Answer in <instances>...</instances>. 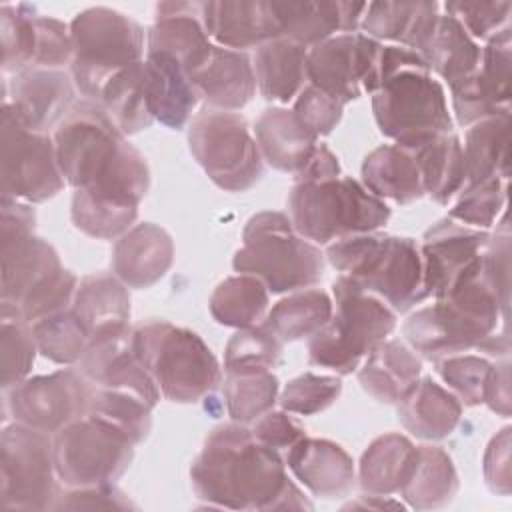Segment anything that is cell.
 <instances>
[{"mask_svg":"<svg viewBox=\"0 0 512 512\" xmlns=\"http://www.w3.org/2000/svg\"><path fill=\"white\" fill-rule=\"evenodd\" d=\"M190 484L208 508L312 510L288 476L284 456L258 442L246 424L212 428L190 466Z\"/></svg>","mask_w":512,"mask_h":512,"instance_id":"obj_1","label":"cell"},{"mask_svg":"<svg viewBox=\"0 0 512 512\" xmlns=\"http://www.w3.org/2000/svg\"><path fill=\"white\" fill-rule=\"evenodd\" d=\"M52 138L60 172L74 190H88L136 206L148 194L150 168L146 158L96 102L80 98Z\"/></svg>","mask_w":512,"mask_h":512,"instance_id":"obj_2","label":"cell"},{"mask_svg":"<svg viewBox=\"0 0 512 512\" xmlns=\"http://www.w3.org/2000/svg\"><path fill=\"white\" fill-rule=\"evenodd\" d=\"M370 94L378 130L406 150L454 132L442 82L410 48L380 46Z\"/></svg>","mask_w":512,"mask_h":512,"instance_id":"obj_3","label":"cell"},{"mask_svg":"<svg viewBox=\"0 0 512 512\" xmlns=\"http://www.w3.org/2000/svg\"><path fill=\"white\" fill-rule=\"evenodd\" d=\"M328 262L362 290L374 294L396 314L426 300L422 254L416 240L364 232L328 244Z\"/></svg>","mask_w":512,"mask_h":512,"instance_id":"obj_4","label":"cell"},{"mask_svg":"<svg viewBox=\"0 0 512 512\" xmlns=\"http://www.w3.org/2000/svg\"><path fill=\"white\" fill-rule=\"evenodd\" d=\"M132 350L170 402H198L222 382L218 358L202 336L168 320L132 326Z\"/></svg>","mask_w":512,"mask_h":512,"instance_id":"obj_5","label":"cell"},{"mask_svg":"<svg viewBox=\"0 0 512 512\" xmlns=\"http://www.w3.org/2000/svg\"><path fill=\"white\" fill-rule=\"evenodd\" d=\"M70 76L78 94L98 102L104 90L146 58V32L128 14L92 6L70 22Z\"/></svg>","mask_w":512,"mask_h":512,"instance_id":"obj_6","label":"cell"},{"mask_svg":"<svg viewBox=\"0 0 512 512\" xmlns=\"http://www.w3.org/2000/svg\"><path fill=\"white\" fill-rule=\"evenodd\" d=\"M232 266L260 278L272 294H290L322 280L324 254L294 230L288 214L264 210L246 222Z\"/></svg>","mask_w":512,"mask_h":512,"instance_id":"obj_7","label":"cell"},{"mask_svg":"<svg viewBox=\"0 0 512 512\" xmlns=\"http://www.w3.org/2000/svg\"><path fill=\"white\" fill-rule=\"evenodd\" d=\"M390 214L384 200L344 174L294 182L288 194V216L294 230L316 246L376 232L390 220Z\"/></svg>","mask_w":512,"mask_h":512,"instance_id":"obj_8","label":"cell"},{"mask_svg":"<svg viewBox=\"0 0 512 512\" xmlns=\"http://www.w3.org/2000/svg\"><path fill=\"white\" fill-rule=\"evenodd\" d=\"M332 302L330 320L308 338V360L312 366L346 376L394 332L396 312L342 274L332 284Z\"/></svg>","mask_w":512,"mask_h":512,"instance_id":"obj_9","label":"cell"},{"mask_svg":"<svg viewBox=\"0 0 512 512\" xmlns=\"http://www.w3.org/2000/svg\"><path fill=\"white\" fill-rule=\"evenodd\" d=\"M0 452V510H54L62 482L54 464L52 436L18 422L4 424Z\"/></svg>","mask_w":512,"mask_h":512,"instance_id":"obj_10","label":"cell"},{"mask_svg":"<svg viewBox=\"0 0 512 512\" xmlns=\"http://www.w3.org/2000/svg\"><path fill=\"white\" fill-rule=\"evenodd\" d=\"M188 148L208 178L226 192H246L264 174L256 138L238 112H198L188 126Z\"/></svg>","mask_w":512,"mask_h":512,"instance_id":"obj_11","label":"cell"},{"mask_svg":"<svg viewBox=\"0 0 512 512\" xmlns=\"http://www.w3.org/2000/svg\"><path fill=\"white\" fill-rule=\"evenodd\" d=\"M52 440L56 472L66 488L114 484L134 458V444L90 414L64 426Z\"/></svg>","mask_w":512,"mask_h":512,"instance_id":"obj_12","label":"cell"},{"mask_svg":"<svg viewBox=\"0 0 512 512\" xmlns=\"http://www.w3.org/2000/svg\"><path fill=\"white\" fill-rule=\"evenodd\" d=\"M0 164L2 198L40 204L62 192L66 184L54 138L24 128L6 108L0 126Z\"/></svg>","mask_w":512,"mask_h":512,"instance_id":"obj_13","label":"cell"},{"mask_svg":"<svg viewBox=\"0 0 512 512\" xmlns=\"http://www.w3.org/2000/svg\"><path fill=\"white\" fill-rule=\"evenodd\" d=\"M2 392L4 416L10 414L12 422L54 436L86 414L92 384L76 368H64L52 374L28 376Z\"/></svg>","mask_w":512,"mask_h":512,"instance_id":"obj_14","label":"cell"},{"mask_svg":"<svg viewBox=\"0 0 512 512\" xmlns=\"http://www.w3.org/2000/svg\"><path fill=\"white\" fill-rule=\"evenodd\" d=\"M382 42L358 32L336 34L312 48L306 56L308 82L342 104L372 92L376 60Z\"/></svg>","mask_w":512,"mask_h":512,"instance_id":"obj_15","label":"cell"},{"mask_svg":"<svg viewBox=\"0 0 512 512\" xmlns=\"http://www.w3.org/2000/svg\"><path fill=\"white\" fill-rule=\"evenodd\" d=\"M76 92L70 72L28 68L12 80H4L2 108L24 128L50 134L78 102Z\"/></svg>","mask_w":512,"mask_h":512,"instance_id":"obj_16","label":"cell"},{"mask_svg":"<svg viewBox=\"0 0 512 512\" xmlns=\"http://www.w3.org/2000/svg\"><path fill=\"white\" fill-rule=\"evenodd\" d=\"M496 330L446 300H434L416 310L402 326L406 344L432 362L462 352H480Z\"/></svg>","mask_w":512,"mask_h":512,"instance_id":"obj_17","label":"cell"},{"mask_svg":"<svg viewBox=\"0 0 512 512\" xmlns=\"http://www.w3.org/2000/svg\"><path fill=\"white\" fill-rule=\"evenodd\" d=\"M488 240L490 230L470 228L450 216L432 224L420 244L426 296L442 298L454 280L484 254Z\"/></svg>","mask_w":512,"mask_h":512,"instance_id":"obj_18","label":"cell"},{"mask_svg":"<svg viewBox=\"0 0 512 512\" xmlns=\"http://www.w3.org/2000/svg\"><path fill=\"white\" fill-rule=\"evenodd\" d=\"M74 368L94 388L136 396L152 408L160 400L158 386L132 350V326L120 334L90 342Z\"/></svg>","mask_w":512,"mask_h":512,"instance_id":"obj_19","label":"cell"},{"mask_svg":"<svg viewBox=\"0 0 512 512\" xmlns=\"http://www.w3.org/2000/svg\"><path fill=\"white\" fill-rule=\"evenodd\" d=\"M368 2H312V0H272L270 8L280 28V36L304 48H312L336 34L360 30Z\"/></svg>","mask_w":512,"mask_h":512,"instance_id":"obj_20","label":"cell"},{"mask_svg":"<svg viewBox=\"0 0 512 512\" xmlns=\"http://www.w3.org/2000/svg\"><path fill=\"white\" fill-rule=\"evenodd\" d=\"M188 78L198 98L212 110H242L256 94L252 58L218 44H212L202 62L188 72Z\"/></svg>","mask_w":512,"mask_h":512,"instance_id":"obj_21","label":"cell"},{"mask_svg":"<svg viewBox=\"0 0 512 512\" xmlns=\"http://www.w3.org/2000/svg\"><path fill=\"white\" fill-rule=\"evenodd\" d=\"M284 462L292 476L318 498H346L356 486L352 456L332 440L304 436L286 452Z\"/></svg>","mask_w":512,"mask_h":512,"instance_id":"obj_22","label":"cell"},{"mask_svg":"<svg viewBox=\"0 0 512 512\" xmlns=\"http://www.w3.org/2000/svg\"><path fill=\"white\" fill-rule=\"evenodd\" d=\"M172 262L174 240L154 222L134 224L112 248V274L134 290H144L160 282Z\"/></svg>","mask_w":512,"mask_h":512,"instance_id":"obj_23","label":"cell"},{"mask_svg":"<svg viewBox=\"0 0 512 512\" xmlns=\"http://www.w3.org/2000/svg\"><path fill=\"white\" fill-rule=\"evenodd\" d=\"M212 42L202 24V2H160L146 30V52L166 54L182 64L186 74L202 62Z\"/></svg>","mask_w":512,"mask_h":512,"instance_id":"obj_24","label":"cell"},{"mask_svg":"<svg viewBox=\"0 0 512 512\" xmlns=\"http://www.w3.org/2000/svg\"><path fill=\"white\" fill-rule=\"evenodd\" d=\"M202 24L218 46L238 52L260 48L280 36L270 2L264 0L202 2Z\"/></svg>","mask_w":512,"mask_h":512,"instance_id":"obj_25","label":"cell"},{"mask_svg":"<svg viewBox=\"0 0 512 512\" xmlns=\"http://www.w3.org/2000/svg\"><path fill=\"white\" fill-rule=\"evenodd\" d=\"M0 302L20 306V302L64 266L56 248L44 238L30 234L0 242Z\"/></svg>","mask_w":512,"mask_h":512,"instance_id":"obj_26","label":"cell"},{"mask_svg":"<svg viewBox=\"0 0 512 512\" xmlns=\"http://www.w3.org/2000/svg\"><path fill=\"white\" fill-rule=\"evenodd\" d=\"M440 16L438 2H368L360 32L410 48L422 56Z\"/></svg>","mask_w":512,"mask_h":512,"instance_id":"obj_27","label":"cell"},{"mask_svg":"<svg viewBox=\"0 0 512 512\" xmlns=\"http://www.w3.org/2000/svg\"><path fill=\"white\" fill-rule=\"evenodd\" d=\"M144 90L154 120L170 130L184 128L200 100L182 64L160 52H146Z\"/></svg>","mask_w":512,"mask_h":512,"instance_id":"obj_28","label":"cell"},{"mask_svg":"<svg viewBox=\"0 0 512 512\" xmlns=\"http://www.w3.org/2000/svg\"><path fill=\"white\" fill-rule=\"evenodd\" d=\"M254 138L262 160L274 170L298 174L314 154L318 138L310 134L292 108L270 106L254 122Z\"/></svg>","mask_w":512,"mask_h":512,"instance_id":"obj_29","label":"cell"},{"mask_svg":"<svg viewBox=\"0 0 512 512\" xmlns=\"http://www.w3.org/2000/svg\"><path fill=\"white\" fill-rule=\"evenodd\" d=\"M400 424L420 440L448 438L462 418L460 400L430 376L418 378L396 402Z\"/></svg>","mask_w":512,"mask_h":512,"instance_id":"obj_30","label":"cell"},{"mask_svg":"<svg viewBox=\"0 0 512 512\" xmlns=\"http://www.w3.org/2000/svg\"><path fill=\"white\" fill-rule=\"evenodd\" d=\"M74 314L90 334V342L130 328V294L112 272H92L78 282Z\"/></svg>","mask_w":512,"mask_h":512,"instance_id":"obj_31","label":"cell"},{"mask_svg":"<svg viewBox=\"0 0 512 512\" xmlns=\"http://www.w3.org/2000/svg\"><path fill=\"white\" fill-rule=\"evenodd\" d=\"M358 382L380 404H396L422 374V358L402 340H382L358 366Z\"/></svg>","mask_w":512,"mask_h":512,"instance_id":"obj_32","label":"cell"},{"mask_svg":"<svg viewBox=\"0 0 512 512\" xmlns=\"http://www.w3.org/2000/svg\"><path fill=\"white\" fill-rule=\"evenodd\" d=\"M306 56L308 48L282 36L256 48L252 66L262 98L278 104L294 100L308 84Z\"/></svg>","mask_w":512,"mask_h":512,"instance_id":"obj_33","label":"cell"},{"mask_svg":"<svg viewBox=\"0 0 512 512\" xmlns=\"http://www.w3.org/2000/svg\"><path fill=\"white\" fill-rule=\"evenodd\" d=\"M416 452L418 446L402 434L388 432L374 438L360 456L358 486L368 494H400L414 468Z\"/></svg>","mask_w":512,"mask_h":512,"instance_id":"obj_34","label":"cell"},{"mask_svg":"<svg viewBox=\"0 0 512 512\" xmlns=\"http://www.w3.org/2000/svg\"><path fill=\"white\" fill-rule=\"evenodd\" d=\"M362 184L380 200L412 204L424 196L414 156L398 144H382L362 162Z\"/></svg>","mask_w":512,"mask_h":512,"instance_id":"obj_35","label":"cell"},{"mask_svg":"<svg viewBox=\"0 0 512 512\" xmlns=\"http://www.w3.org/2000/svg\"><path fill=\"white\" fill-rule=\"evenodd\" d=\"M458 488L460 480L450 454L442 446L422 444L400 496L414 510H438L454 500Z\"/></svg>","mask_w":512,"mask_h":512,"instance_id":"obj_36","label":"cell"},{"mask_svg":"<svg viewBox=\"0 0 512 512\" xmlns=\"http://www.w3.org/2000/svg\"><path fill=\"white\" fill-rule=\"evenodd\" d=\"M466 184L510 176V112L468 126L464 144Z\"/></svg>","mask_w":512,"mask_h":512,"instance_id":"obj_37","label":"cell"},{"mask_svg":"<svg viewBox=\"0 0 512 512\" xmlns=\"http://www.w3.org/2000/svg\"><path fill=\"white\" fill-rule=\"evenodd\" d=\"M480 54V44L464 30V26L452 14L440 12L422 58L432 74L442 78L448 88H454L476 72Z\"/></svg>","mask_w":512,"mask_h":512,"instance_id":"obj_38","label":"cell"},{"mask_svg":"<svg viewBox=\"0 0 512 512\" xmlns=\"http://www.w3.org/2000/svg\"><path fill=\"white\" fill-rule=\"evenodd\" d=\"M408 152L420 168L424 196L444 206L460 194L466 184V168L462 142L456 132L436 136Z\"/></svg>","mask_w":512,"mask_h":512,"instance_id":"obj_39","label":"cell"},{"mask_svg":"<svg viewBox=\"0 0 512 512\" xmlns=\"http://www.w3.org/2000/svg\"><path fill=\"white\" fill-rule=\"evenodd\" d=\"M332 296L322 288H304L280 298L264 316V324L286 342L312 338L332 316Z\"/></svg>","mask_w":512,"mask_h":512,"instance_id":"obj_40","label":"cell"},{"mask_svg":"<svg viewBox=\"0 0 512 512\" xmlns=\"http://www.w3.org/2000/svg\"><path fill=\"white\" fill-rule=\"evenodd\" d=\"M270 290L266 284L250 274H236L224 278L212 292L208 308L220 326L248 328L260 324L268 312Z\"/></svg>","mask_w":512,"mask_h":512,"instance_id":"obj_41","label":"cell"},{"mask_svg":"<svg viewBox=\"0 0 512 512\" xmlns=\"http://www.w3.org/2000/svg\"><path fill=\"white\" fill-rule=\"evenodd\" d=\"M222 394L232 422L252 424L278 402L280 380L272 370H224Z\"/></svg>","mask_w":512,"mask_h":512,"instance_id":"obj_42","label":"cell"},{"mask_svg":"<svg viewBox=\"0 0 512 512\" xmlns=\"http://www.w3.org/2000/svg\"><path fill=\"white\" fill-rule=\"evenodd\" d=\"M70 218L86 236L96 240H118L136 224L138 206L92 194L88 190H74Z\"/></svg>","mask_w":512,"mask_h":512,"instance_id":"obj_43","label":"cell"},{"mask_svg":"<svg viewBox=\"0 0 512 512\" xmlns=\"http://www.w3.org/2000/svg\"><path fill=\"white\" fill-rule=\"evenodd\" d=\"M124 134H138L154 122L144 90V62L118 76L96 102Z\"/></svg>","mask_w":512,"mask_h":512,"instance_id":"obj_44","label":"cell"},{"mask_svg":"<svg viewBox=\"0 0 512 512\" xmlns=\"http://www.w3.org/2000/svg\"><path fill=\"white\" fill-rule=\"evenodd\" d=\"M38 354L32 324H28L20 312L0 302V358H2V390H8L32 372Z\"/></svg>","mask_w":512,"mask_h":512,"instance_id":"obj_45","label":"cell"},{"mask_svg":"<svg viewBox=\"0 0 512 512\" xmlns=\"http://www.w3.org/2000/svg\"><path fill=\"white\" fill-rule=\"evenodd\" d=\"M32 332L38 354L62 366H76L90 346V334L72 308L34 322Z\"/></svg>","mask_w":512,"mask_h":512,"instance_id":"obj_46","label":"cell"},{"mask_svg":"<svg viewBox=\"0 0 512 512\" xmlns=\"http://www.w3.org/2000/svg\"><path fill=\"white\" fill-rule=\"evenodd\" d=\"M152 410V406L138 400L136 396L92 386L86 414L110 424L136 446L150 434Z\"/></svg>","mask_w":512,"mask_h":512,"instance_id":"obj_47","label":"cell"},{"mask_svg":"<svg viewBox=\"0 0 512 512\" xmlns=\"http://www.w3.org/2000/svg\"><path fill=\"white\" fill-rule=\"evenodd\" d=\"M36 8L28 4L0 6L2 72L20 74L34 66L36 58Z\"/></svg>","mask_w":512,"mask_h":512,"instance_id":"obj_48","label":"cell"},{"mask_svg":"<svg viewBox=\"0 0 512 512\" xmlns=\"http://www.w3.org/2000/svg\"><path fill=\"white\" fill-rule=\"evenodd\" d=\"M284 344L264 324L238 328L224 350V370H272L280 364Z\"/></svg>","mask_w":512,"mask_h":512,"instance_id":"obj_49","label":"cell"},{"mask_svg":"<svg viewBox=\"0 0 512 512\" xmlns=\"http://www.w3.org/2000/svg\"><path fill=\"white\" fill-rule=\"evenodd\" d=\"M508 180L490 178L464 186L450 208V218L478 230H490L506 206Z\"/></svg>","mask_w":512,"mask_h":512,"instance_id":"obj_50","label":"cell"},{"mask_svg":"<svg viewBox=\"0 0 512 512\" xmlns=\"http://www.w3.org/2000/svg\"><path fill=\"white\" fill-rule=\"evenodd\" d=\"M342 394V380L338 374L304 372L292 378L278 396L282 410L298 416H314L330 408Z\"/></svg>","mask_w":512,"mask_h":512,"instance_id":"obj_51","label":"cell"},{"mask_svg":"<svg viewBox=\"0 0 512 512\" xmlns=\"http://www.w3.org/2000/svg\"><path fill=\"white\" fill-rule=\"evenodd\" d=\"M492 362L482 354L462 352L436 360V372L462 406H480Z\"/></svg>","mask_w":512,"mask_h":512,"instance_id":"obj_52","label":"cell"},{"mask_svg":"<svg viewBox=\"0 0 512 512\" xmlns=\"http://www.w3.org/2000/svg\"><path fill=\"white\" fill-rule=\"evenodd\" d=\"M476 76L492 96V100L510 110V82H512V28L488 40L480 54Z\"/></svg>","mask_w":512,"mask_h":512,"instance_id":"obj_53","label":"cell"},{"mask_svg":"<svg viewBox=\"0 0 512 512\" xmlns=\"http://www.w3.org/2000/svg\"><path fill=\"white\" fill-rule=\"evenodd\" d=\"M78 276L72 270L62 268L58 274L48 278L44 284L34 288L22 302L20 306H14L20 316L28 322L34 324L42 318L60 314L64 310L72 308L76 290H78ZM12 306V304H10Z\"/></svg>","mask_w":512,"mask_h":512,"instance_id":"obj_54","label":"cell"},{"mask_svg":"<svg viewBox=\"0 0 512 512\" xmlns=\"http://www.w3.org/2000/svg\"><path fill=\"white\" fill-rule=\"evenodd\" d=\"M444 10L452 14L464 30L478 42H488L502 34L504 30L512 28L510 26V14H512V4L508 0L500 2H446Z\"/></svg>","mask_w":512,"mask_h":512,"instance_id":"obj_55","label":"cell"},{"mask_svg":"<svg viewBox=\"0 0 512 512\" xmlns=\"http://www.w3.org/2000/svg\"><path fill=\"white\" fill-rule=\"evenodd\" d=\"M292 112L310 134L320 138L328 136L340 124L344 104L308 82L294 98Z\"/></svg>","mask_w":512,"mask_h":512,"instance_id":"obj_56","label":"cell"},{"mask_svg":"<svg viewBox=\"0 0 512 512\" xmlns=\"http://www.w3.org/2000/svg\"><path fill=\"white\" fill-rule=\"evenodd\" d=\"M36 58L32 68L64 70L72 62L70 24L36 12Z\"/></svg>","mask_w":512,"mask_h":512,"instance_id":"obj_57","label":"cell"},{"mask_svg":"<svg viewBox=\"0 0 512 512\" xmlns=\"http://www.w3.org/2000/svg\"><path fill=\"white\" fill-rule=\"evenodd\" d=\"M136 504L114 484L62 490L54 510H134Z\"/></svg>","mask_w":512,"mask_h":512,"instance_id":"obj_58","label":"cell"},{"mask_svg":"<svg viewBox=\"0 0 512 512\" xmlns=\"http://www.w3.org/2000/svg\"><path fill=\"white\" fill-rule=\"evenodd\" d=\"M512 428L504 426L500 432H496L482 458V470H484V482L490 492L498 496H510L512 490V464H510V450H512Z\"/></svg>","mask_w":512,"mask_h":512,"instance_id":"obj_59","label":"cell"},{"mask_svg":"<svg viewBox=\"0 0 512 512\" xmlns=\"http://www.w3.org/2000/svg\"><path fill=\"white\" fill-rule=\"evenodd\" d=\"M252 434L264 446L276 452H288L298 440L306 436V430L286 410H268L252 422Z\"/></svg>","mask_w":512,"mask_h":512,"instance_id":"obj_60","label":"cell"},{"mask_svg":"<svg viewBox=\"0 0 512 512\" xmlns=\"http://www.w3.org/2000/svg\"><path fill=\"white\" fill-rule=\"evenodd\" d=\"M492 412L498 416L508 418L510 416V404H512V390H510V360L498 358L492 362L486 388H484V402Z\"/></svg>","mask_w":512,"mask_h":512,"instance_id":"obj_61","label":"cell"},{"mask_svg":"<svg viewBox=\"0 0 512 512\" xmlns=\"http://www.w3.org/2000/svg\"><path fill=\"white\" fill-rule=\"evenodd\" d=\"M2 216H0V242L22 238L34 234L36 228V212L32 204L2 198Z\"/></svg>","mask_w":512,"mask_h":512,"instance_id":"obj_62","label":"cell"},{"mask_svg":"<svg viewBox=\"0 0 512 512\" xmlns=\"http://www.w3.org/2000/svg\"><path fill=\"white\" fill-rule=\"evenodd\" d=\"M340 174H342V168H340L338 156L326 144L318 142L308 164L294 178L296 182H302V180H324Z\"/></svg>","mask_w":512,"mask_h":512,"instance_id":"obj_63","label":"cell"},{"mask_svg":"<svg viewBox=\"0 0 512 512\" xmlns=\"http://www.w3.org/2000/svg\"><path fill=\"white\" fill-rule=\"evenodd\" d=\"M404 510L406 504H402L400 500H394L392 496H384V494H360L352 500H348L342 510Z\"/></svg>","mask_w":512,"mask_h":512,"instance_id":"obj_64","label":"cell"}]
</instances>
